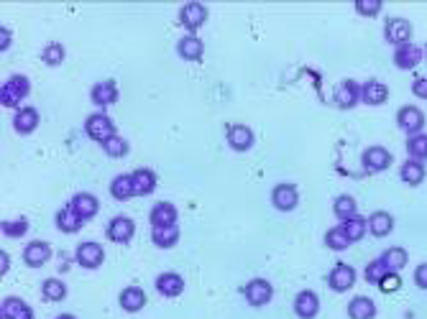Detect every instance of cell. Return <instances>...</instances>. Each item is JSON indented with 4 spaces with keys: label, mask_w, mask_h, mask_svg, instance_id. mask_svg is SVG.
<instances>
[{
    "label": "cell",
    "mask_w": 427,
    "mask_h": 319,
    "mask_svg": "<svg viewBox=\"0 0 427 319\" xmlns=\"http://www.w3.org/2000/svg\"><path fill=\"white\" fill-rule=\"evenodd\" d=\"M8 47H10V28H0V51H8Z\"/></svg>",
    "instance_id": "7dc6e473"
},
{
    "label": "cell",
    "mask_w": 427,
    "mask_h": 319,
    "mask_svg": "<svg viewBox=\"0 0 427 319\" xmlns=\"http://www.w3.org/2000/svg\"><path fill=\"white\" fill-rule=\"evenodd\" d=\"M0 317L3 319H33V309L24 302V299L8 296V299H3V304H0Z\"/></svg>",
    "instance_id": "e0dca14e"
},
{
    "label": "cell",
    "mask_w": 427,
    "mask_h": 319,
    "mask_svg": "<svg viewBox=\"0 0 427 319\" xmlns=\"http://www.w3.org/2000/svg\"><path fill=\"white\" fill-rule=\"evenodd\" d=\"M294 311H297V317L300 319L317 317V311H320V296H317L315 291H309V288L300 291L297 299H294Z\"/></svg>",
    "instance_id": "5bb4252c"
},
{
    "label": "cell",
    "mask_w": 427,
    "mask_h": 319,
    "mask_svg": "<svg viewBox=\"0 0 427 319\" xmlns=\"http://www.w3.org/2000/svg\"><path fill=\"white\" fill-rule=\"evenodd\" d=\"M41 291H44V299H49V302H62L67 296V286H64L62 279H47Z\"/></svg>",
    "instance_id": "74e56055"
},
{
    "label": "cell",
    "mask_w": 427,
    "mask_h": 319,
    "mask_svg": "<svg viewBox=\"0 0 427 319\" xmlns=\"http://www.w3.org/2000/svg\"><path fill=\"white\" fill-rule=\"evenodd\" d=\"M131 181H134V195L136 197H146L156 189V174L151 169H136L131 174Z\"/></svg>",
    "instance_id": "484cf974"
},
{
    "label": "cell",
    "mask_w": 427,
    "mask_h": 319,
    "mask_svg": "<svg viewBox=\"0 0 427 319\" xmlns=\"http://www.w3.org/2000/svg\"><path fill=\"white\" fill-rule=\"evenodd\" d=\"M414 284H417L419 288H427V263H419L417 268H414Z\"/></svg>",
    "instance_id": "bcb514c9"
},
{
    "label": "cell",
    "mask_w": 427,
    "mask_h": 319,
    "mask_svg": "<svg viewBox=\"0 0 427 319\" xmlns=\"http://www.w3.org/2000/svg\"><path fill=\"white\" fill-rule=\"evenodd\" d=\"M396 125H399L404 133L417 136V133H422V128H425V113L419 108H414V105H404V108H399V113H396Z\"/></svg>",
    "instance_id": "5b68a950"
},
{
    "label": "cell",
    "mask_w": 427,
    "mask_h": 319,
    "mask_svg": "<svg viewBox=\"0 0 427 319\" xmlns=\"http://www.w3.org/2000/svg\"><path fill=\"white\" fill-rule=\"evenodd\" d=\"M353 8H356L358 13H361V16L373 18V16H379L381 0H356V3H353Z\"/></svg>",
    "instance_id": "7bdbcfd3"
},
{
    "label": "cell",
    "mask_w": 427,
    "mask_h": 319,
    "mask_svg": "<svg viewBox=\"0 0 427 319\" xmlns=\"http://www.w3.org/2000/svg\"><path fill=\"white\" fill-rule=\"evenodd\" d=\"M384 39H387L389 44H394V49L410 44L412 24L407 21V18H389L387 26H384Z\"/></svg>",
    "instance_id": "8992f818"
},
{
    "label": "cell",
    "mask_w": 427,
    "mask_h": 319,
    "mask_svg": "<svg viewBox=\"0 0 427 319\" xmlns=\"http://www.w3.org/2000/svg\"><path fill=\"white\" fill-rule=\"evenodd\" d=\"M332 210H335V215L340 218V222H346V220L356 218V199L348 195H340L338 199H335V204H332Z\"/></svg>",
    "instance_id": "8d00e7d4"
},
{
    "label": "cell",
    "mask_w": 427,
    "mask_h": 319,
    "mask_svg": "<svg viewBox=\"0 0 427 319\" xmlns=\"http://www.w3.org/2000/svg\"><path fill=\"white\" fill-rule=\"evenodd\" d=\"M134 235H136V222L131 218L118 215V218L111 220V225H108V238H111L113 243H131Z\"/></svg>",
    "instance_id": "9a60e30c"
},
{
    "label": "cell",
    "mask_w": 427,
    "mask_h": 319,
    "mask_svg": "<svg viewBox=\"0 0 427 319\" xmlns=\"http://www.w3.org/2000/svg\"><path fill=\"white\" fill-rule=\"evenodd\" d=\"M111 195L118 199V202H126V199H131L134 195V181H131V174H120V177H115V179L111 181Z\"/></svg>",
    "instance_id": "1f68e13d"
},
{
    "label": "cell",
    "mask_w": 427,
    "mask_h": 319,
    "mask_svg": "<svg viewBox=\"0 0 427 319\" xmlns=\"http://www.w3.org/2000/svg\"><path fill=\"white\" fill-rule=\"evenodd\" d=\"M328 284H330L332 291H348V288L356 284V271H353V265H348V263L332 265L330 276H328Z\"/></svg>",
    "instance_id": "7c38bea8"
},
{
    "label": "cell",
    "mask_w": 427,
    "mask_h": 319,
    "mask_svg": "<svg viewBox=\"0 0 427 319\" xmlns=\"http://www.w3.org/2000/svg\"><path fill=\"white\" fill-rule=\"evenodd\" d=\"M118 304H120V309H123V311L136 314V311H141L143 306H146V294H143L141 286H126L123 291H120Z\"/></svg>",
    "instance_id": "d6986e66"
},
{
    "label": "cell",
    "mask_w": 427,
    "mask_h": 319,
    "mask_svg": "<svg viewBox=\"0 0 427 319\" xmlns=\"http://www.w3.org/2000/svg\"><path fill=\"white\" fill-rule=\"evenodd\" d=\"M156 291L161 296L175 299L184 291V279L179 273H161V276H156Z\"/></svg>",
    "instance_id": "cb8c5ba5"
},
{
    "label": "cell",
    "mask_w": 427,
    "mask_h": 319,
    "mask_svg": "<svg viewBox=\"0 0 427 319\" xmlns=\"http://www.w3.org/2000/svg\"><path fill=\"white\" fill-rule=\"evenodd\" d=\"M151 240L156 248H175L179 243V227H151Z\"/></svg>",
    "instance_id": "f546056e"
},
{
    "label": "cell",
    "mask_w": 427,
    "mask_h": 319,
    "mask_svg": "<svg viewBox=\"0 0 427 319\" xmlns=\"http://www.w3.org/2000/svg\"><path fill=\"white\" fill-rule=\"evenodd\" d=\"M271 202L274 207L282 212H292L300 202V195H297V187L294 184H277L271 189Z\"/></svg>",
    "instance_id": "30bf717a"
},
{
    "label": "cell",
    "mask_w": 427,
    "mask_h": 319,
    "mask_svg": "<svg viewBox=\"0 0 427 319\" xmlns=\"http://www.w3.org/2000/svg\"><path fill=\"white\" fill-rule=\"evenodd\" d=\"M325 245L332 250H346L351 245V238L346 235V230H343V225L338 227H330L328 233H325Z\"/></svg>",
    "instance_id": "d590c367"
},
{
    "label": "cell",
    "mask_w": 427,
    "mask_h": 319,
    "mask_svg": "<svg viewBox=\"0 0 427 319\" xmlns=\"http://www.w3.org/2000/svg\"><path fill=\"white\" fill-rule=\"evenodd\" d=\"M0 230H3V235H8V238H21V235L29 233V220H26V218L3 220Z\"/></svg>",
    "instance_id": "60d3db41"
},
{
    "label": "cell",
    "mask_w": 427,
    "mask_h": 319,
    "mask_svg": "<svg viewBox=\"0 0 427 319\" xmlns=\"http://www.w3.org/2000/svg\"><path fill=\"white\" fill-rule=\"evenodd\" d=\"M13 128H16V133H24V136L33 133L39 128V110L36 108L16 110V115H13Z\"/></svg>",
    "instance_id": "d4e9b609"
},
{
    "label": "cell",
    "mask_w": 427,
    "mask_h": 319,
    "mask_svg": "<svg viewBox=\"0 0 427 319\" xmlns=\"http://www.w3.org/2000/svg\"><path fill=\"white\" fill-rule=\"evenodd\" d=\"M228 143L230 148H236V151H248L253 146V131L248 125H230L228 128Z\"/></svg>",
    "instance_id": "4316f807"
},
{
    "label": "cell",
    "mask_w": 427,
    "mask_h": 319,
    "mask_svg": "<svg viewBox=\"0 0 427 319\" xmlns=\"http://www.w3.org/2000/svg\"><path fill=\"white\" fill-rule=\"evenodd\" d=\"M74 258H77V263L82 265V268H88V271H95V268H100L105 261V250L100 243H79L77 250H74Z\"/></svg>",
    "instance_id": "3957f363"
},
{
    "label": "cell",
    "mask_w": 427,
    "mask_h": 319,
    "mask_svg": "<svg viewBox=\"0 0 427 319\" xmlns=\"http://www.w3.org/2000/svg\"><path fill=\"white\" fill-rule=\"evenodd\" d=\"M82 225H85V220H82L77 212H74V207H72V204H67V207H62V210L56 212V227H59L62 233H67V235L79 233V230H82Z\"/></svg>",
    "instance_id": "603a6c76"
},
{
    "label": "cell",
    "mask_w": 427,
    "mask_h": 319,
    "mask_svg": "<svg viewBox=\"0 0 427 319\" xmlns=\"http://www.w3.org/2000/svg\"><path fill=\"white\" fill-rule=\"evenodd\" d=\"M51 258V245L44 240H31L24 250V263L29 268H41Z\"/></svg>",
    "instance_id": "4fadbf2b"
},
{
    "label": "cell",
    "mask_w": 427,
    "mask_h": 319,
    "mask_svg": "<svg viewBox=\"0 0 427 319\" xmlns=\"http://www.w3.org/2000/svg\"><path fill=\"white\" fill-rule=\"evenodd\" d=\"M274 296V288L266 279H251L245 284V302L251 306H264V304L271 302Z\"/></svg>",
    "instance_id": "52a82bcc"
},
{
    "label": "cell",
    "mask_w": 427,
    "mask_h": 319,
    "mask_svg": "<svg viewBox=\"0 0 427 319\" xmlns=\"http://www.w3.org/2000/svg\"><path fill=\"white\" fill-rule=\"evenodd\" d=\"M85 131H88V136L92 140L105 143L108 138L115 136V123H113L105 113H92V115L88 117V123H85Z\"/></svg>",
    "instance_id": "277c9868"
},
{
    "label": "cell",
    "mask_w": 427,
    "mask_h": 319,
    "mask_svg": "<svg viewBox=\"0 0 427 319\" xmlns=\"http://www.w3.org/2000/svg\"><path fill=\"white\" fill-rule=\"evenodd\" d=\"M31 92V82L29 77L24 74H13L3 82L0 87V102H3V108H18L21 110V102H24L26 95Z\"/></svg>",
    "instance_id": "6da1fadb"
},
{
    "label": "cell",
    "mask_w": 427,
    "mask_h": 319,
    "mask_svg": "<svg viewBox=\"0 0 427 319\" xmlns=\"http://www.w3.org/2000/svg\"><path fill=\"white\" fill-rule=\"evenodd\" d=\"M54 319H77V317H72V314H59V317H54Z\"/></svg>",
    "instance_id": "681fc988"
},
{
    "label": "cell",
    "mask_w": 427,
    "mask_h": 319,
    "mask_svg": "<svg viewBox=\"0 0 427 319\" xmlns=\"http://www.w3.org/2000/svg\"><path fill=\"white\" fill-rule=\"evenodd\" d=\"M361 100L366 105H384L389 100V87L379 79H369L361 85Z\"/></svg>",
    "instance_id": "44dd1931"
},
{
    "label": "cell",
    "mask_w": 427,
    "mask_h": 319,
    "mask_svg": "<svg viewBox=\"0 0 427 319\" xmlns=\"http://www.w3.org/2000/svg\"><path fill=\"white\" fill-rule=\"evenodd\" d=\"M384 291H396V288L402 286V279H399V273H389L387 279H381V284H379Z\"/></svg>",
    "instance_id": "ee69618b"
},
{
    "label": "cell",
    "mask_w": 427,
    "mask_h": 319,
    "mask_svg": "<svg viewBox=\"0 0 427 319\" xmlns=\"http://www.w3.org/2000/svg\"><path fill=\"white\" fill-rule=\"evenodd\" d=\"M343 225V230H346V235L351 238V243H358L361 238L366 235V230H369V222H366L361 215H356V218L346 220V222H340Z\"/></svg>",
    "instance_id": "e575fe53"
},
{
    "label": "cell",
    "mask_w": 427,
    "mask_h": 319,
    "mask_svg": "<svg viewBox=\"0 0 427 319\" xmlns=\"http://www.w3.org/2000/svg\"><path fill=\"white\" fill-rule=\"evenodd\" d=\"M381 261L387 263L389 273H399L407 265V261H410V256H407V250L404 248H389L384 256H381Z\"/></svg>",
    "instance_id": "d6a6232c"
},
{
    "label": "cell",
    "mask_w": 427,
    "mask_h": 319,
    "mask_svg": "<svg viewBox=\"0 0 427 319\" xmlns=\"http://www.w3.org/2000/svg\"><path fill=\"white\" fill-rule=\"evenodd\" d=\"M118 85L113 82V79H103V82H97V85H92V90H90V100L95 102V105H100V108H108V105H115L118 102Z\"/></svg>",
    "instance_id": "8fae6325"
},
{
    "label": "cell",
    "mask_w": 427,
    "mask_h": 319,
    "mask_svg": "<svg viewBox=\"0 0 427 319\" xmlns=\"http://www.w3.org/2000/svg\"><path fill=\"white\" fill-rule=\"evenodd\" d=\"M177 51H179V56H182L184 62H198V59H202V54H205V44H202V39H200V36H195V33H187V36H182V39H179V44H177Z\"/></svg>",
    "instance_id": "ffe728a7"
},
{
    "label": "cell",
    "mask_w": 427,
    "mask_h": 319,
    "mask_svg": "<svg viewBox=\"0 0 427 319\" xmlns=\"http://www.w3.org/2000/svg\"><path fill=\"white\" fill-rule=\"evenodd\" d=\"M361 166H364L366 174H379V172H387L389 166H392V154H389V148L384 146H369L361 156Z\"/></svg>",
    "instance_id": "7a4b0ae2"
},
{
    "label": "cell",
    "mask_w": 427,
    "mask_h": 319,
    "mask_svg": "<svg viewBox=\"0 0 427 319\" xmlns=\"http://www.w3.org/2000/svg\"><path fill=\"white\" fill-rule=\"evenodd\" d=\"M100 146H103V151L111 156V158H120V156L128 154V140L123 138V136H118V133H115L113 138L105 140V143H100Z\"/></svg>",
    "instance_id": "f35d334b"
},
{
    "label": "cell",
    "mask_w": 427,
    "mask_h": 319,
    "mask_svg": "<svg viewBox=\"0 0 427 319\" xmlns=\"http://www.w3.org/2000/svg\"><path fill=\"white\" fill-rule=\"evenodd\" d=\"M179 21L187 31H198L200 26L207 21V8L198 0H192V3H184L182 10H179Z\"/></svg>",
    "instance_id": "9c48e42d"
},
{
    "label": "cell",
    "mask_w": 427,
    "mask_h": 319,
    "mask_svg": "<svg viewBox=\"0 0 427 319\" xmlns=\"http://www.w3.org/2000/svg\"><path fill=\"white\" fill-rule=\"evenodd\" d=\"M64 47L62 44H56V41H51V44H47L44 47V51H41V59H44V64H49V67H59V64L64 62Z\"/></svg>",
    "instance_id": "ab89813d"
},
{
    "label": "cell",
    "mask_w": 427,
    "mask_h": 319,
    "mask_svg": "<svg viewBox=\"0 0 427 319\" xmlns=\"http://www.w3.org/2000/svg\"><path fill=\"white\" fill-rule=\"evenodd\" d=\"M177 207L172 202H156L154 207H151V227H172L177 225Z\"/></svg>",
    "instance_id": "ac0fdd59"
},
{
    "label": "cell",
    "mask_w": 427,
    "mask_h": 319,
    "mask_svg": "<svg viewBox=\"0 0 427 319\" xmlns=\"http://www.w3.org/2000/svg\"><path fill=\"white\" fill-rule=\"evenodd\" d=\"M425 56H427V49H425Z\"/></svg>",
    "instance_id": "f907efd6"
},
{
    "label": "cell",
    "mask_w": 427,
    "mask_h": 319,
    "mask_svg": "<svg viewBox=\"0 0 427 319\" xmlns=\"http://www.w3.org/2000/svg\"><path fill=\"white\" fill-rule=\"evenodd\" d=\"M407 154L414 161H425L427 158V133H417L407 138Z\"/></svg>",
    "instance_id": "836d02e7"
},
{
    "label": "cell",
    "mask_w": 427,
    "mask_h": 319,
    "mask_svg": "<svg viewBox=\"0 0 427 319\" xmlns=\"http://www.w3.org/2000/svg\"><path fill=\"white\" fill-rule=\"evenodd\" d=\"M348 314L351 319H373L376 317V306H373V302L369 296H356L348 304Z\"/></svg>",
    "instance_id": "4dcf8cb0"
},
{
    "label": "cell",
    "mask_w": 427,
    "mask_h": 319,
    "mask_svg": "<svg viewBox=\"0 0 427 319\" xmlns=\"http://www.w3.org/2000/svg\"><path fill=\"white\" fill-rule=\"evenodd\" d=\"M412 92L417 95L419 100H427V77H417L412 82Z\"/></svg>",
    "instance_id": "f6af8a7d"
},
{
    "label": "cell",
    "mask_w": 427,
    "mask_h": 319,
    "mask_svg": "<svg viewBox=\"0 0 427 319\" xmlns=\"http://www.w3.org/2000/svg\"><path fill=\"white\" fill-rule=\"evenodd\" d=\"M387 276H389V268L381 258H376L373 263L366 265V281L369 284H381V279H387Z\"/></svg>",
    "instance_id": "b9f144b4"
},
{
    "label": "cell",
    "mask_w": 427,
    "mask_h": 319,
    "mask_svg": "<svg viewBox=\"0 0 427 319\" xmlns=\"http://www.w3.org/2000/svg\"><path fill=\"white\" fill-rule=\"evenodd\" d=\"M369 222V233L376 235V238H387L392 230H394V218L389 215V212H373L371 218L366 220Z\"/></svg>",
    "instance_id": "83f0119b"
},
{
    "label": "cell",
    "mask_w": 427,
    "mask_h": 319,
    "mask_svg": "<svg viewBox=\"0 0 427 319\" xmlns=\"http://www.w3.org/2000/svg\"><path fill=\"white\" fill-rule=\"evenodd\" d=\"M399 177H402L404 184H410V187H417V184H422V181H425V166H422V161L407 158V161L402 164V169H399Z\"/></svg>",
    "instance_id": "f1b7e54d"
},
{
    "label": "cell",
    "mask_w": 427,
    "mask_h": 319,
    "mask_svg": "<svg viewBox=\"0 0 427 319\" xmlns=\"http://www.w3.org/2000/svg\"><path fill=\"white\" fill-rule=\"evenodd\" d=\"M332 100H335V105H338V108L351 110L358 100H361V85H358V82H353V79H343V82L335 87V92H332Z\"/></svg>",
    "instance_id": "ba28073f"
},
{
    "label": "cell",
    "mask_w": 427,
    "mask_h": 319,
    "mask_svg": "<svg viewBox=\"0 0 427 319\" xmlns=\"http://www.w3.org/2000/svg\"><path fill=\"white\" fill-rule=\"evenodd\" d=\"M8 265H10V258H8V253L3 250V253H0V271L6 273V271H8Z\"/></svg>",
    "instance_id": "c3c4849f"
},
{
    "label": "cell",
    "mask_w": 427,
    "mask_h": 319,
    "mask_svg": "<svg viewBox=\"0 0 427 319\" xmlns=\"http://www.w3.org/2000/svg\"><path fill=\"white\" fill-rule=\"evenodd\" d=\"M425 56V49L414 47V44H404L394 49V64L399 69H414Z\"/></svg>",
    "instance_id": "2e32d148"
},
{
    "label": "cell",
    "mask_w": 427,
    "mask_h": 319,
    "mask_svg": "<svg viewBox=\"0 0 427 319\" xmlns=\"http://www.w3.org/2000/svg\"><path fill=\"white\" fill-rule=\"evenodd\" d=\"M72 207H74V212H77L82 220H92L97 215V210H100V202H97L95 195H88V192H79V195L72 197Z\"/></svg>",
    "instance_id": "7402d4cb"
}]
</instances>
